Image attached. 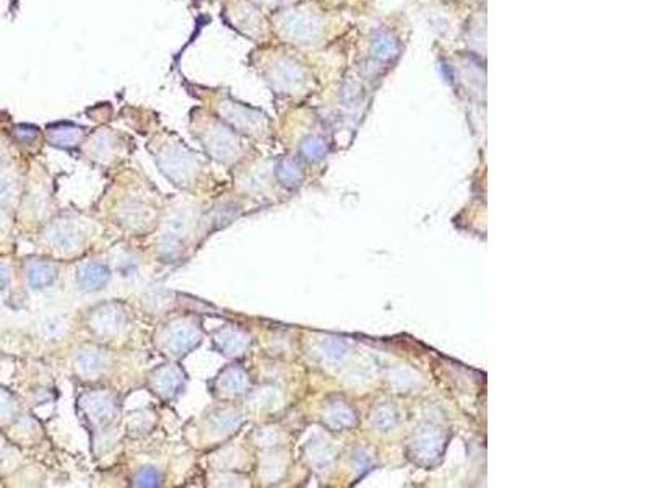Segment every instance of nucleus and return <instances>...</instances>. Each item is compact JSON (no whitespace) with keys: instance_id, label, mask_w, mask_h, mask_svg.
Returning <instances> with one entry per match:
<instances>
[{"instance_id":"7ed1b4c3","label":"nucleus","mask_w":650,"mask_h":488,"mask_svg":"<svg viewBox=\"0 0 650 488\" xmlns=\"http://www.w3.org/2000/svg\"><path fill=\"white\" fill-rule=\"evenodd\" d=\"M225 18L231 28L254 41L267 32L264 15L250 0H228L225 5Z\"/></svg>"},{"instance_id":"1a4fd4ad","label":"nucleus","mask_w":650,"mask_h":488,"mask_svg":"<svg viewBox=\"0 0 650 488\" xmlns=\"http://www.w3.org/2000/svg\"><path fill=\"white\" fill-rule=\"evenodd\" d=\"M106 279H108V270H106L103 265L98 264H88L87 267L80 272V281H82V285L88 290L99 288L106 281Z\"/></svg>"},{"instance_id":"0eeeda50","label":"nucleus","mask_w":650,"mask_h":488,"mask_svg":"<svg viewBox=\"0 0 650 488\" xmlns=\"http://www.w3.org/2000/svg\"><path fill=\"white\" fill-rule=\"evenodd\" d=\"M87 130L75 124H55L48 129L49 142L59 148H75L83 142Z\"/></svg>"},{"instance_id":"423d86ee","label":"nucleus","mask_w":650,"mask_h":488,"mask_svg":"<svg viewBox=\"0 0 650 488\" xmlns=\"http://www.w3.org/2000/svg\"><path fill=\"white\" fill-rule=\"evenodd\" d=\"M265 77L275 92L283 93L298 92L306 83V74L301 65L295 62L293 59L285 57V55L269 59V65L265 67Z\"/></svg>"},{"instance_id":"f8f14e48","label":"nucleus","mask_w":650,"mask_h":488,"mask_svg":"<svg viewBox=\"0 0 650 488\" xmlns=\"http://www.w3.org/2000/svg\"><path fill=\"white\" fill-rule=\"evenodd\" d=\"M15 134H17L20 139H33L38 135V129L31 127V125H20V127L15 130Z\"/></svg>"},{"instance_id":"f257e3e1","label":"nucleus","mask_w":650,"mask_h":488,"mask_svg":"<svg viewBox=\"0 0 650 488\" xmlns=\"http://www.w3.org/2000/svg\"><path fill=\"white\" fill-rule=\"evenodd\" d=\"M195 134L199 135L200 142L213 158H218L223 163H233L238 160L241 153V140L229 125L213 116L195 118Z\"/></svg>"},{"instance_id":"f03ea898","label":"nucleus","mask_w":650,"mask_h":488,"mask_svg":"<svg viewBox=\"0 0 650 488\" xmlns=\"http://www.w3.org/2000/svg\"><path fill=\"white\" fill-rule=\"evenodd\" d=\"M276 29L288 41L309 44L319 38L322 32L320 20L316 12L306 7H295L276 17Z\"/></svg>"},{"instance_id":"4468645a","label":"nucleus","mask_w":650,"mask_h":488,"mask_svg":"<svg viewBox=\"0 0 650 488\" xmlns=\"http://www.w3.org/2000/svg\"><path fill=\"white\" fill-rule=\"evenodd\" d=\"M7 280H8V274H7V270H5L2 265H0V290L3 288L5 284H7Z\"/></svg>"},{"instance_id":"9d476101","label":"nucleus","mask_w":650,"mask_h":488,"mask_svg":"<svg viewBox=\"0 0 650 488\" xmlns=\"http://www.w3.org/2000/svg\"><path fill=\"white\" fill-rule=\"evenodd\" d=\"M54 279V272L49 265H36L29 272V281L36 288H41L44 285H49Z\"/></svg>"},{"instance_id":"20e7f679","label":"nucleus","mask_w":650,"mask_h":488,"mask_svg":"<svg viewBox=\"0 0 650 488\" xmlns=\"http://www.w3.org/2000/svg\"><path fill=\"white\" fill-rule=\"evenodd\" d=\"M156 160H158L163 173L168 174L176 184L192 181L199 171L197 157L181 142L163 145Z\"/></svg>"},{"instance_id":"9b49d317","label":"nucleus","mask_w":650,"mask_h":488,"mask_svg":"<svg viewBox=\"0 0 650 488\" xmlns=\"http://www.w3.org/2000/svg\"><path fill=\"white\" fill-rule=\"evenodd\" d=\"M397 51L395 43L392 41L390 38L387 36H381L379 39H376L374 44V55L379 59H389L392 54Z\"/></svg>"},{"instance_id":"ddd939ff","label":"nucleus","mask_w":650,"mask_h":488,"mask_svg":"<svg viewBox=\"0 0 650 488\" xmlns=\"http://www.w3.org/2000/svg\"><path fill=\"white\" fill-rule=\"evenodd\" d=\"M252 4H255L257 7H274V5L280 4V0H250Z\"/></svg>"},{"instance_id":"39448f33","label":"nucleus","mask_w":650,"mask_h":488,"mask_svg":"<svg viewBox=\"0 0 650 488\" xmlns=\"http://www.w3.org/2000/svg\"><path fill=\"white\" fill-rule=\"evenodd\" d=\"M215 113L220 116L226 125L241 134H255L264 124L265 116L254 108L234 102L233 98L223 97L215 104Z\"/></svg>"},{"instance_id":"6e6552de","label":"nucleus","mask_w":650,"mask_h":488,"mask_svg":"<svg viewBox=\"0 0 650 488\" xmlns=\"http://www.w3.org/2000/svg\"><path fill=\"white\" fill-rule=\"evenodd\" d=\"M90 147H92V152L94 157L98 158H109L113 157L118 150V140H115V135L108 132V130H98L97 134H93L92 140H90Z\"/></svg>"}]
</instances>
